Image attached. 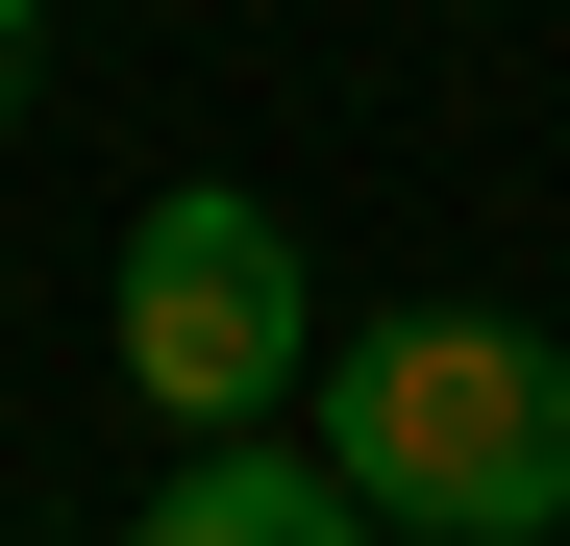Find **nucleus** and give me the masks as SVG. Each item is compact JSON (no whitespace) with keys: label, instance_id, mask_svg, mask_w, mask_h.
<instances>
[{"label":"nucleus","instance_id":"obj_1","mask_svg":"<svg viewBox=\"0 0 570 546\" xmlns=\"http://www.w3.org/2000/svg\"><path fill=\"white\" fill-rule=\"evenodd\" d=\"M323 447H347L372 546H546L570 521V348L422 299V323L323 348Z\"/></svg>","mask_w":570,"mask_h":546},{"label":"nucleus","instance_id":"obj_3","mask_svg":"<svg viewBox=\"0 0 570 546\" xmlns=\"http://www.w3.org/2000/svg\"><path fill=\"white\" fill-rule=\"evenodd\" d=\"M149 546H372V497H347V447H298V422H199L174 497H149Z\"/></svg>","mask_w":570,"mask_h":546},{"label":"nucleus","instance_id":"obj_4","mask_svg":"<svg viewBox=\"0 0 570 546\" xmlns=\"http://www.w3.org/2000/svg\"><path fill=\"white\" fill-rule=\"evenodd\" d=\"M50 100V0H0V125H26Z\"/></svg>","mask_w":570,"mask_h":546},{"label":"nucleus","instance_id":"obj_2","mask_svg":"<svg viewBox=\"0 0 570 546\" xmlns=\"http://www.w3.org/2000/svg\"><path fill=\"white\" fill-rule=\"evenodd\" d=\"M125 373L174 422H273V398H323V299H298V224L224 199V174H174V199L125 224Z\"/></svg>","mask_w":570,"mask_h":546}]
</instances>
